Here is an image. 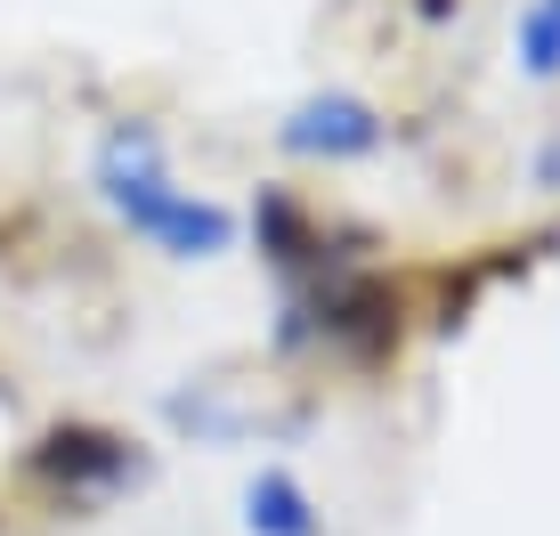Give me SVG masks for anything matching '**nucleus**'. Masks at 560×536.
<instances>
[{
	"label": "nucleus",
	"mask_w": 560,
	"mask_h": 536,
	"mask_svg": "<svg viewBox=\"0 0 560 536\" xmlns=\"http://www.w3.org/2000/svg\"><path fill=\"white\" fill-rule=\"evenodd\" d=\"M284 147H301V155H365V147H382V114L365 98H308L293 106V123H284Z\"/></svg>",
	"instance_id": "nucleus-2"
},
{
	"label": "nucleus",
	"mask_w": 560,
	"mask_h": 536,
	"mask_svg": "<svg viewBox=\"0 0 560 536\" xmlns=\"http://www.w3.org/2000/svg\"><path fill=\"white\" fill-rule=\"evenodd\" d=\"M244 528L253 536H317V504L301 496L293 471H260L244 488Z\"/></svg>",
	"instance_id": "nucleus-4"
},
{
	"label": "nucleus",
	"mask_w": 560,
	"mask_h": 536,
	"mask_svg": "<svg viewBox=\"0 0 560 536\" xmlns=\"http://www.w3.org/2000/svg\"><path fill=\"white\" fill-rule=\"evenodd\" d=\"M98 196L139 228L147 244H163L171 260H211V253H228V236H236V220H228L220 203L171 187L163 147H154L147 130H114L98 147Z\"/></svg>",
	"instance_id": "nucleus-1"
},
{
	"label": "nucleus",
	"mask_w": 560,
	"mask_h": 536,
	"mask_svg": "<svg viewBox=\"0 0 560 536\" xmlns=\"http://www.w3.org/2000/svg\"><path fill=\"white\" fill-rule=\"evenodd\" d=\"M130 447L122 439H106V431H49L42 439V480H57V488H114V480H130Z\"/></svg>",
	"instance_id": "nucleus-3"
},
{
	"label": "nucleus",
	"mask_w": 560,
	"mask_h": 536,
	"mask_svg": "<svg viewBox=\"0 0 560 536\" xmlns=\"http://www.w3.org/2000/svg\"><path fill=\"white\" fill-rule=\"evenodd\" d=\"M520 57H528V73H560V0H536V9H528Z\"/></svg>",
	"instance_id": "nucleus-5"
}]
</instances>
